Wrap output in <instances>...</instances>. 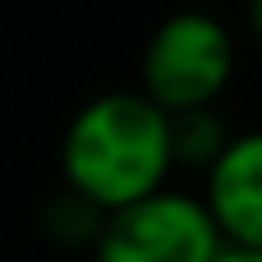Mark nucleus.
Returning <instances> with one entry per match:
<instances>
[{
  "label": "nucleus",
  "mask_w": 262,
  "mask_h": 262,
  "mask_svg": "<svg viewBox=\"0 0 262 262\" xmlns=\"http://www.w3.org/2000/svg\"><path fill=\"white\" fill-rule=\"evenodd\" d=\"M249 32L262 41V0H249Z\"/></svg>",
  "instance_id": "obj_7"
},
{
  "label": "nucleus",
  "mask_w": 262,
  "mask_h": 262,
  "mask_svg": "<svg viewBox=\"0 0 262 262\" xmlns=\"http://www.w3.org/2000/svg\"><path fill=\"white\" fill-rule=\"evenodd\" d=\"M235 41L221 18L203 9H180L152 28L143 46V97L166 115L207 111L230 88Z\"/></svg>",
  "instance_id": "obj_2"
},
{
  "label": "nucleus",
  "mask_w": 262,
  "mask_h": 262,
  "mask_svg": "<svg viewBox=\"0 0 262 262\" xmlns=\"http://www.w3.org/2000/svg\"><path fill=\"white\" fill-rule=\"evenodd\" d=\"M226 129L216 120V111H184V115H170V152H175V166L180 161H203L212 166V157L226 147Z\"/></svg>",
  "instance_id": "obj_5"
},
{
  "label": "nucleus",
  "mask_w": 262,
  "mask_h": 262,
  "mask_svg": "<svg viewBox=\"0 0 262 262\" xmlns=\"http://www.w3.org/2000/svg\"><path fill=\"white\" fill-rule=\"evenodd\" d=\"M212 262H262V253L258 249H230V244H221V253Z\"/></svg>",
  "instance_id": "obj_6"
},
{
  "label": "nucleus",
  "mask_w": 262,
  "mask_h": 262,
  "mask_svg": "<svg viewBox=\"0 0 262 262\" xmlns=\"http://www.w3.org/2000/svg\"><path fill=\"white\" fill-rule=\"evenodd\" d=\"M60 170L69 198H78L97 216L129 207L166 189V175L175 170L170 115L143 92L92 97L64 129Z\"/></svg>",
  "instance_id": "obj_1"
},
{
  "label": "nucleus",
  "mask_w": 262,
  "mask_h": 262,
  "mask_svg": "<svg viewBox=\"0 0 262 262\" xmlns=\"http://www.w3.org/2000/svg\"><path fill=\"white\" fill-rule=\"evenodd\" d=\"M203 207L221 244L262 253V129L226 138V147L207 166Z\"/></svg>",
  "instance_id": "obj_4"
},
{
  "label": "nucleus",
  "mask_w": 262,
  "mask_h": 262,
  "mask_svg": "<svg viewBox=\"0 0 262 262\" xmlns=\"http://www.w3.org/2000/svg\"><path fill=\"white\" fill-rule=\"evenodd\" d=\"M97 262H212L221 235L193 193L157 189L97 221Z\"/></svg>",
  "instance_id": "obj_3"
}]
</instances>
